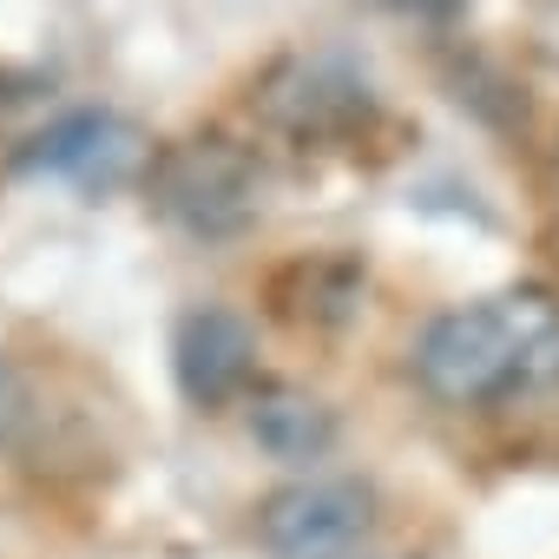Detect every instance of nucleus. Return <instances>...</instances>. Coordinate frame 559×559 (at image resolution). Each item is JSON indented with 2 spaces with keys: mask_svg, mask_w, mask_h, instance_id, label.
<instances>
[{
  "mask_svg": "<svg viewBox=\"0 0 559 559\" xmlns=\"http://www.w3.org/2000/svg\"><path fill=\"white\" fill-rule=\"evenodd\" d=\"M171 376H178L191 408H224V402L250 395V382H257L250 323L237 310H217V304L185 310L178 330H171Z\"/></svg>",
  "mask_w": 559,
  "mask_h": 559,
  "instance_id": "nucleus-4",
  "label": "nucleus"
},
{
  "mask_svg": "<svg viewBox=\"0 0 559 559\" xmlns=\"http://www.w3.org/2000/svg\"><path fill=\"white\" fill-rule=\"evenodd\" d=\"M539 40H546V53L559 60V0H546V14H539Z\"/></svg>",
  "mask_w": 559,
  "mask_h": 559,
  "instance_id": "nucleus-10",
  "label": "nucleus"
},
{
  "mask_svg": "<svg viewBox=\"0 0 559 559\" xmlns=\"http://www.w3.org/2000/svg\"><path fill=\"white\" fill-rule=\"evenodd\" d=\"M152 204L191 237H230L257 217L263 178L257 158L230 139H185L152 165Z\"/></svg>",
  "mask_w": 559,
  "mask_h": 559,
  "instance_id": "nucleus-2",
  "label": "nucleus"
},
{
  "mask_svg": "<svg viewBox=\"0 0 559 559\" xmlns=\"http://www.w3.org/2000/svg\"><path fill=\"white\" fill-rule=\"evenodd\" d=\"M415 382L441 408H487L559 382V304L546 290H500L441 310L415 343Z\"/></svg>",
  "mask_w": 559,
  "mask_h": 559,
  "instance_id": "nucleus-1",
  "label": "nucleus"
},
{
  "mask_svg": "<svg viewBox=\"0 0 559 559\" xmlns=\"http://www.w3.org/2000/svg\"><path fill=\"white\" fill-rule=\"evenodd\" d=\"M250 441L270 454V461H284V467H317L330 448H336V408L297 382H257L250 389Z\"/></svg>",
  "mask_w": 559,
  "mask_h": 559,
  "instance_id": "nucleus-6",
  "label": "nucleus"
},
{
  "mask_svg": "<svg viewBox=\"0 0 559 559\" xmlns=\"http://www.w3.org/2000/svg\"><path fill=\"white\" fill-rule=\"evenodd\" d=\"M376 533V493L343 474H304L257 507L270 559H356Z\"/></svg>",
  "mask_w": 559,
  "mask_h": 559,
  "instance_id": "nucleus-3",
  "label": "nucleus"
},
{
  "mask_svg": "<svg viewBox=\"0 0 559 559\" xmlns=\"http://www.w3.org/2000/svg\"><path fill=\"white\" fill-rule=\"evenodd\" d=\"M369 106V86L330 73V67H297V93H276V119L290 132H336Z\"/></svg>",
  "mask_w": 559,
  "mask_h": 559,
  "instance_id": "nucleus-7",
  "label": "nucleus"
},
{
  "mask_svg": "<svg viewBox=\"0 0 559 559\" xmlns=\"http://www.w3.org/2000/svg\"><path fill=\"white\" fill-rule=\"evenodd\" d=\"M132 165H139V132L119 112H67L21 152V171L73 185H119Z\"/></svg>",
  "mask_w": 559,
  "mask_h": 559,
  "instance_id": "nucleus-5",
  "label": "nucleus"
},
{
  "mask_svg": "<svg viewBox=\"0 0 559 559\" xmlns=\"http://www.w3.org/2000/svg\"><path fill=\"white\" fill-rule=\"evenodd\" d=\"M27 415H34V389H27L14 356H0V454L27 435Z\"/></svg>",
  "mask_w": 559,
  "mask_h": 559,
  "instance_id": "nucleus-8",
  "label": "nucleus"
},
{
  "mask_svg": "<svg viewBox=\"0 0 559 559\" xmlns=\"http://www.w3.org/2000/svg\"><path fill=\"white\" fill-rule=\"evenodd\" d=\"M395 14H408V21H428V27H448V21H461L467 14V0H389Z\"/></svg>",
  "mask_w": 559,
  "mask_h": 559,
  "instance_id": "nucleus-9",
  "label": "nucleus"
}]
</instances>
